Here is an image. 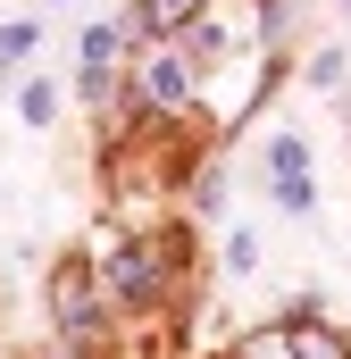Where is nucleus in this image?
Instances as JSON below:
<instances>
[{
    "label": "nucleus",
    "mask_w": 351,
    "mask_h": 359,
    "mask_svg": "<svg viewBox=\"0 0 351 359\" xmlns=\"http://www.w3.org/2000/svg\"><path fill=\"white\" fill-rule=\"evenodd\" d=\"M117 50H126V25H92V34H84V50H76V84H84V100H100V92H109Z\"/></svg>",
    "instance_id": "obj_5"
},
{
    "label": "nucleus",
    "mask_w": 351,
    "mask_h": 359,
    "mask_svg": "<svg viewBox=\"0 0 351 359\" xmlns=\"http://www.w3.org/2000/svg\"><path fill=\"white\" fill-rule=\"evenodd\" d=\"M134 92H143V109H184V100H192V59H184V50H143Z\"/></svg>",
    "instance_id": "obj_3"
},
{
    "label": "nucleus",
    "mask_w": 351,
    "mask_h": 359,
    "mask_svg": "<svg viewBox=\"0 0 351 359\" xmlns=\"http://www.w3.org/2000/svg\"><path fill=\"white\" fill-rule=\"evenodd\" d=\"M184 34H192V59H226V25H209V17H192Z\"/></svg>",
    "instance_id": "obj_11"
},
{
    "label": "nucleus",
    "mask_w": 351,
    "mask_h": 359,
    "mask_svg": "<svg viewBox=\"0 0 351 359\" xmlns=\"http://www.w3.org/2000/svg\"><path fill=\"white\" fill-rule=\"evenodd\" d=\"M51 309H59V334H67V343H100V276H92L84 259H67V268H59Z\"/></svg>",
    "instance_id": "obj_2"
},
{
    "label": "nucleus",
    "mask_w": 351,
    "mask_h": 359,
    "mask_svg": "<svg viewBox=\"0 0 351 359\" xmlns=\"http://www.w3.org/2000/svg\"><path fill=\"white\" fill-rule=\"evenodd\" d=\"M34 42H42V25H34V17H8V25H0V59H25Z\"/></svg>",
    "instance_id": "obj_9"
},
{
    "label": "nucleus",
    "mask_w": 351,
    "mask_h": 359,
    "mask_svg": "<svg viewBox=\"0 0 351 359\" xmlns=\"http://www.w3.org/2000/svg\"><path fill=\"white\" fill-rule=\"evenodd\" d=\"M67 359H76V351H67Z\"/></svg>",
    "instance_id": "obj_13"
},
{
    "label": "nucleus",
    "mask_w": 351,
    "mask_h": 359,
    "mask_svg": "<svg viewBox=\"0 0 351 359\" xmlns=\"http://www.w3.org/2000/svg\"><path fill=\"white\" fill-rule=\"evenodd\" d=\"M293 359H351V343L326 326V318H310V309H301V318H293Z\"/></svg>",
    "instance_id": "obj_7"
},
{
    "label": "nucleus",
    "mask_w": 351,
    "mask_h": 359,
    "mask_svg": "<svg viewBox=\"0 0 351 359\" xmlns=\"http://www.w3.org/2000/svg\"><path fill=\"white\" fill-rule=\"evenodd\" d=\"M226 359H234V351H226Z\"/></svg>",
    "instance_id": "obj_14"
},
{
    "label": "nucleus",
    "mask_w": 351,
    "mask_h": 359,
    "mask_svg": "<svg viewBox=\"0 0 351 359\" xmlns=\"http://www.w3.org/2000/svg\"><path fill=\"white\" fill-rule=\"evenodd\" d=\"M176 259H184V234H126V243H117V259L100 268V292H109V301L151 309V301L168 292Z\"/></svg>",
    "instance_id": "obj_1"
},
{
    "label": "nucleus",
    "mask_w": 351,
    "mask_h": 359,
    "mask_svg": "<svg viewBox=\"0 0 351 359\" xmlns=\"http://www.w3.org/2000/svg\"><path fill=\"white\" fill-rule=\"evenodd\" d=\"M234 359H293V326H260V334H243Z\"/></svg>",
    "instance_id": "obj_8"
},
{
    "label": "nucleus",
    "mask_w": 351,
    "mask_h": 359,
    "mask_svg": "<svg viewBox=\"0 0 351 359\" xmlns=\"http://www.w3.org/2000/svg\"><path fill=\"white\" fill-rule=\"evenodd\" d=\"M260 8H276V0H260Z\"/></svg>",
    "instance_id": "obj_12"
},
{
    "label": "nucleus",
    "mask_w": 351,
    "mask_h": 359,
    "mask_svg": "<svg viewBox=\"0 0 351 359\" xmlns=\"http://www.w3.org/2000/svg\"><path fill=\"white\" fill-rule=\"evenodd\" d=\"M17 109H25V126H51V117H59V84H25Z\"/></svg>",
    "instance_id": "obj_10"
},
{
    "label": "nucleus",
    "mask_w": 351,
    "mask_h": 359,
    "mask_svg": "<svg viewBox=\"0 0 351 359\" xmlns=\"http://www.w3.org/2000/svg\"><path fill=\"white\" fill-rule=\"evenodd\" d=\"M201 8H209V0H134L126 34H143V42H151V34H184V25H192Z\"/></svg>",
    "instance_id": "obj_6"
},
{
    "label": "nucleus",
    "mask_w": 351,
    "mask_h": 359,
    "mask_svg": "<svg viewBox=\"0 0 351 359\" xmlns=\"http://www.w3.org/2000/svg\"><path fill=\"white\" fill-rule=\"evenodd\" d=\"M267 184H276L284 209H310V201H318V192H310V142H301V134H276V142H267Z\"/></svg>",
    "instance_id": "obj_4"
}]
</instances>
